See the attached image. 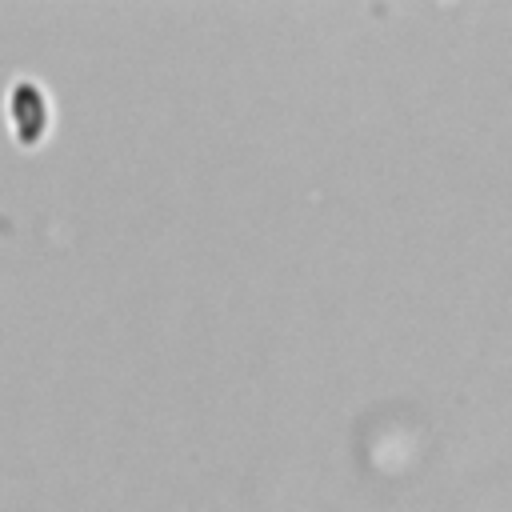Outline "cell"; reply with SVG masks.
Returning <instances> with one entry per match:
<instances>
[]
</instances>
